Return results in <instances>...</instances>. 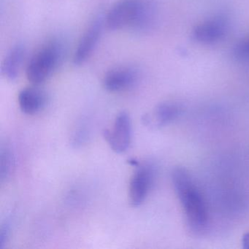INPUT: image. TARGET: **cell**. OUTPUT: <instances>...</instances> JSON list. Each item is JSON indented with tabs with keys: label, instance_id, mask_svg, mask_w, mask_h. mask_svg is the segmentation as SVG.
Masks as SVG:
<instances>
[{
	"label": "cell",
	"instance_id": "277c9868",
	"mask_svg": "<svg viewBox=\"0 0 249 249\" xmlns=\"http://www.w3.org/2000/svg\"><path fill=\"white\" fill-rule=\"evenodd\" d=\"M132 122L126 112H121L117 115L111 129L103 132L105 139L113 151L123 153L129 147L132 141Z\"/></svg>",
	"mask_w": 249,
	"mask_h": 249
},
{
	"label": "cell",
	"instance_id": "52a82bcc",
	"mask_svg": "<svg viewBox=\"0 0 249 249\" xmlns=\"http://www.w3.org/2000/svg\"><path fill=\"white\" fill-rule=\"evenodd\" d=\"M138 81V72L131 67H118L105 75L103 85L110 92H121L135 87Z\"/></svg>",
	"mask_w": 249,
	"mask_h": 249
},
{
	"label": "cell",
	"instance_id": "30bf717a",
	"mask_svg": "<svg viewBox=\"0 0 249 249\" xmlns=\"http://www.w3.org/2000/svg\"><path fill=\"white\" fill-rule=\"evenodd\" d=\"M18 100L23 113L33 115L44 108L47 103V95L40 89L30 87L21 90L18 94Z\"/></svg>",
	"mask_w": 249,
	"mask_h": 249
},
{
	"label": "cell",
	"instance_id": "5b68a950",
	"mask_svg": "<svg viewBox=\"0 0 249 249\" xmlns=\"http://www.w3.org/2000/svg\"><path fill=\"white\" fill-rule=\"evenodd\" d=\"M154 177V170L148 164L138 167L135 170L129 186V202L133 206H139L145 200L152 186Z\"/></svg>",
	"mask_w": 249,
	"mask_h": 249
},
{
	"label": "cell",
	"instance_id": "6da1fadb",
	"mask_svg": "<svg viewBox=\"0 0 249 249\" xmlns=\"http://www.w3.org/2000/svg\"><path fill=\"white\" fill-rule=\"evenodd\" d=\"M155 10L151 0H120L109 11L106 23L108 29L143 30L154 21Z\"/></svg>",
	"mask_w": 249,
	"mask_h": 249
},
{
	"label": "cell",
	"instance_id": "8fae6325",
	"mask_svg": "<svg viewBox=\"0 0 249 249\" xmlns=\"http://www.w3.org/2000/svg\"><path fill=\"white\" fill-rule=\"evenodd\" d=\"M26 56V49L22 45H16L7 53L2 65V73L8 80L14 81L18 77Z\"/></svg>",
	"mask_w": 249,
	"mask_h": 249
},
{
	"label": "cell",
	"instance_id": "8992f818",
	"mask_svg": "<svg viewBox=\"0 0 249 249\" xmlns=\"http://www.w3.org/2000/svg\"><path fill=\"white\" fill-rule=\"evenodd\" d=\"M103 21L101 17L96 18L81 37L73 56L75 65L84 64L94 52L103 32Z\"/></svg>",
	"mask_w": 249,
	"mask_h": 249
},
{
	"label": "cell",
	"instance_id": "3957f363",
	"mask_svg": "<svg viewBox=\"0 0 249 249\" xmlns=\"http://www.w3.org/2000/svg\"><path fill=\"white\" fill-rule=\"evenodd\" d=\"M62 55L63 46L58 40H51L43 45L27 65V79L34 84L44 82L57 68Z\"/></svg>",
	"mask_w": 249,
	"mask_h": 249
},
{
	"label": "cell",
	"instance_id": "9a60e30c",
	"mask_svg": "<svg viewBox=\"0 0 249 249\" xmlns=\"http://www.w3.org/2000/svg\"><path fill=\"white\" fill-rule=\"evenodd\" d=\"M242 244L243 248L245 249H249V231L246 233L242 238Z\"/></svg>",
	"mask_w": 249,
	"mask_h": 249
},
{
	"label": "cell",
	"instance_id": "5bb4252c",
	"mask_svg": "<svg viewBox=\"0 0 249 249\" xmlns=\"http://www.w3.org/2000/svg\"><path fill=\"white\" fill-rule=\"evenodd\" d=\"M10 234V226L8 223H5L0 230V249H3L5 243L8 241Z\"/></svg>",
	"mask_w": 249,
	"mask_h": 249
},
{
	"label": "cell",
	"instance_id": "7c38bea8",
	"mask_svg": "<svg viewBox=\"0 0 249 249\" xmlns=\"http://www.w3.org/2000/svg\"><path fill=\"white\" fill-rule=\"evenodd\" d=\"M14 167V156L8 145H2L0 150V180L5 181L11 175Z\"/></svg>",
	"mask_w": 249,
	"mask_h": 249
},
{
	"label": "cell",
	"instance_id": "ba28073f",
	"mask_svg": "<svg viewBox=\"0 0 249 249\" xmlns=\"http://www.w3.org/2000/svg\"><path fill=\"white\" fill-rule=\"evenodd\" d=\"M227 30V24L222 18H213L198 24L192 30V37L197 43L212 44L219 41Z\"/></svg>",
	"mask_w": 249,
	"mask_h": 249
},
{
	"label": "cell",
	"instance_id": "9c48e42d",
	"mask_svg": "<svg viewBox=\"0 0 249 249\" xmlns=\"http://www.w3.org/2000/svg\"><path fill=\"white\" fill-rule=\"evenodd\" d=\"M181 107L173 102H164L157 106L150 114L145 115L143 122L147 126L161 127L170 124L178 118Z\"/></svg>",
	"mask_w": 249,
	"mask_h": 249
},
{
	"label": "cell",
	"instance_id": "7a4b0ae2",
	"mask_svg": "<svg viewBox=\"0 0 249 249\" xmlns=\"http://www.w3.org/2000/svg\"><path fill=\"white\" fill-rule=\"evenodd\" d=\"M172 180L189 226L196 231L204 230L208 224V210L202 195L194 186L190 175L186 169L176 167L172 173Z\"/></svg>",
	"mask_w": 249,
	"mask_h": 249
},
{
	"label": "cell",
	"instance_id": "4fadbf2b",
	"mask_svg": "<svg viewBox=\"0 0 249 249\" xmlns=\"http://www.w3.org/2000/svg\"><path fill=\"white\" fill-rule=\"evenodd\" d=\"M234 55L238 59H249V37L236 46L234 49Z\"/></svg>",
	"mask_w": 249,
	"mask_h": 249
}]
</instances>
